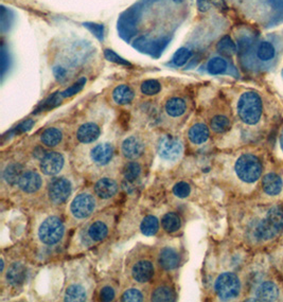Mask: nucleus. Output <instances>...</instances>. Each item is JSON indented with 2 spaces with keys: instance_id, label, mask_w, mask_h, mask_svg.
Here are the masks:
<instances>
[{
  "instance_id": "43",
  "label": "nucleus",
  "mask_w": 283,
  "mask_h": 302,
  "mask_svg": "<svg viewBox=\"0 0 283 302\" xmlns=\"http://www.w3.org/2000/svg\"><path fill=\"white\" fill-rule=\"evenodd\" d=\"M211 0H197V5L198 9L201 11H207L210 8Z\"/></svg>"
},
{
  "instance_id": "1",
  "label": "nucleus",
  "mask_w": 283,
  "mask_h": 302,
  "mask_svg": "<svg viewBox=\"0 0 283 302\" xmlns=\"http://www.w3.org/2000/svg\"><path fill=\"white\" fill-rule=\"evenodd\" d=\"M237 116L247 125H256L262 118L263 102L260 94L248 91L241 94L236 104Z\"/></svg>"
},
{
  "instance_id": "19",
  "label": "nucleus",
  "mask_w": 283,
  "mask_h": 302,
  "mask_svg": "<svg viewBox=\"0 0 283 302\" xmlns=\"http://www.w3.org/2000/svg\"><path fill=\"white\" fill-rule=\"evenodd\" d=\"M279 295V288L272 281L263 282L256 291V296L261 301H276Z\"/></svg>"
},
{
  "instance_id": "39",
  "label": "nucleus",
  "mask_w": 283,
  "mask_h": 302,
  "mask_svg": "<svg viewBox=\"0 0 283 302\" xmlns=\"http://www.w3.org/2000/svg\"><path fill=\"white\" fill-rule=\"evenodd\" d=\"M104 56L106 57V60L109 61V62H113V63H116V64H120V65L131 66V64H130V63L122 59L121 56H119L117 53L114 52L113 50L105 49V50H104Z\"/></svg>"
},
{
  "instance_id": "7",
  "label": "nucleus",
  "mask_w": 283,
  "mask_h": 302,
  "mask_svg": "<svg viewBox=\"0 0 283 302\" xmlns=\"http://www.w3.org/2000/svg\"><path fill=\"white\" fill-rule=\"evenodd\" d=\"M154 263L147 256H140L134 260L131 265V275L133 279L138 283L149 282L154 276Z\"/></svg>"
},
{
  "instance_id": "37",
  "label": "nucleus",
  "mask_w": 283,
  "mask_h": 302,
  "mask_svg": "<svg viewBox=\"0 0 283 302\" xmlns=\"http://www.w3.org/2000/svg\"><path fill=\"white\" fill-rule=\"evenodd\" d=\"M122 301H128V302H139L143 301V295L137 288H131L123 293L121 297Z\"/></svg>"
},
{
  "instance_id": "12",
  "label": "nucleus",
  "mask_w": 283,
  "mask_h": 302,
  "mask_svg": "<svg viewBox=\"0 0 283 302\" xmlns=\"http://www.w3.org/2000/svg\"><path fill=\"white\" fill-rule=\"evenodd\" d=\"M43 181L41 175L34 171L24 173L18 182V186L24 193H35L42 188Z\"/></svg>"
},
{
  "instance_id": "25",
  "label": "nucleus",
  "mask_w": 283,
  "mask_h": 302,
  "mask_svg": "<svg viewBox=\"0 0 283 302\" xmlns=\"http://www.w3.org/2000/svg\"><path fill=\"white\" fill-rule=\"evenodd\" d=\"M162 225L164 230L166 231V232L169 233L176 232L182 226L181 217L178 216V214L174 213V212H168V213L164 215L162 220Z\"/></svg>"
},
{
  "instance_id": "14",
  "label": "nucleus",
  "mask_w": 283,
  "mask_h": 302,
  "mask_svg": "<svg viewBox=\"0 0 283 302\" xmlns=\"http://www.w3.org/2000/svg\"><path fill=\"white\" fill-rule=\"evenodd\" d=\"M181 256L175 249L165 247L158 254V264L165 271H173L178 267Z\"/></svg>"
},
{
  "instance_id": "8",
  "label": "nucleus",
  "mask_w": 283,
  "mask_h": 302,
  "mask_svg": "<svg viewBox=\"0 0 283 302\" xmlns=\"http://www.w3.org/2000/svg\"><path fill=\"white\" fill-rule=\"evenodd\" d=\"M72 192L71 184L66 178H55L49 184L48 196L51 203L61 205L65 203Z\"/></svg>"
},
{
  "instance_id": "2",
  "label": "nucleus",
  "mask_w": 283,
  "mask_h": 302,
  "mask_svg": "<svg viewBox=\"0 0 283 302\" xmlns=\"http://www.w3.org/2000/svg\"><path fill=\"white\" fill-rule=\"evenodd\" d=\"M236 176L246 184H254L261 177L262 163L253 154H243L235 164Z\"/></svg>"
},
{
  "instance_id": "32",
  "label": "nucleus",
  "mask_w": 283,
  "mask_h": 302,
  "mask_svg": "<svg viewBox=\"0 0 283 302\" xmlns=\"http://www.w3.org/2000/svg\"><path fill=\"white\" fill-rule=\"evenodd\" d=\"M216 49L218 52L223 55H233L236 52V46L234 43V41L231 40V37L228 35H225L222 37L220 42L216 45Z\"/></svg>"
},
{
  "instance_id": "29",
  "label": "nucleus",
  "mask_w": 283,
  "mask_h": 302,
  "mask_svg": "<svg viewBox=\"0 0 283 302\" xmlns=\"http://www.w3.org/2000/svg\"><path fill=\"white\" fill-rule=\"evenodd\" d=\"M276 55V50L273 46V44L269 42H262L260 43L258 49H257V56L261 62H271L274 60Z\"/></svg>"
},
{
  "instance_id": "21",
  "label": "nucleus",
  "mask_w": 283,
  "mask_h": 302,
  "mask_svg": "<svg viewBox=\"0 0 283 302\" xmlns=\"http://www.w3.org/2000/svg\"><path fill=\"white\" fill-rule=\"evenodd\" d=\"M209 128L204 123H196L193 125L188 133V137L192 143L203 144L209 138Z\"/></svg>"
},
{
  "instance_id": "30",
  "label": "nucleus",
  "mask_w": 283,
  "mask_h": 302,
  "mask_svg": "<svg viewBox=\"0 0 283 302\" xmlns=\"http://www.w3.org/2000/svg\"><path fill=\"white\" fill-rule=\"evenodd\" d=\"M23 174V166L21 164L11 163L6 166V169L4 170L3 178L5 179L6 183L13 185L19 182V179H21Z\"/></svg>"
},
{
  "instance_id": "26",
  "label": "nucleus",
  "mask_w": 283,
  "mask_h": 302,
  "mask_svg": "<svg viewBox=\"0 0 283 302\" xmlns=\"http://www.w3.org/2000/svg\"><path fill=\"white\" fill-rule=\"evenodd\" d=\"M87 298V293L85 288L79 284H72L66 288L64 299L65 301H85Z\"/></svg>"
},
{
  "instance_id": "18",
  "label": "nucleus",
  "mask_w": 283,
  "mask_h": 302,
  "mask_svg": "<svg viewBox=\"0 0 283 302\" xmlns=\"http://www.w3.org/2000/svg\"><path fill=\"white\" fill-rule=\"evenodd\" d=\"M109 232L108 225L102 220H96L93 222L87 228V235L89 240L94 243H99L105 240Z\"/></svg>"
},
{
  "instance_id": "41",
  "label": "nucleus",
  "mask_w": 283,
  "mask_h": 302,
  "mask_svg": "<svg viewBox=\"0 0 283 302\" xmlns=\"http://www.w3.org/2000/svg\"><path fill=\"white\" fill-rule=\"evenodd\" d=\"M115 290L112 286H105L101 290L100 297L103 301H113L115 299Z\"/></svg>"
},
{
  "instance_id": "36",
  "label": "nucleus",
  "mask_w": 283,
  "mask_h": 302,
  "mask_svg": "<svg viewBox=\"0 0 283 302\" xmlns=\"http://www.w3.org/2000/svg\"><path fill=\"white\" fill-rule=\"evenodd\" d=\"M192 56V52L188 49V48H179L176 52L173 55V63H174V65L181 67L184 66L186 63H187L190 57Z\"/></svg>"
},
{
  "instance_id": "28",
  "label": "nucleus",
  "mask_w": 283,
  "mask_h": 302,
  "mask_svg": "<svg viewBox=\"0 0 283 302\" xmlns=\"http://www.w3.org/2000/svg\"><path fill=\"white\" fill-rule=\"evenodd\" d=\"M151 299L153 301H174L175 293L168 285H160L154 290Z\"/></svg>"
},
{
  "instance_id": "33",
  "label": "nucleus",
  "mask_w": 283,
  "mask_h": 302,
  "mask_svg": "<svg viewBox=\"0 0 283 302\" xmlns=\"http://www.w3.org/2000/svg\"><path fill=\"white\" fill-rule=\"evenodd\" d=\"M207 69L210 74H221L226 71L227 69V62L225 61L223 57L216 56L212 57V59L208 62Z\"/></svg>"
},
{
  "instance_id": "16",
  "label": "nucleus",
  "mask_w": 283,
  "mask_h": 302,
  "mask_svg": "<svg viewBox=\"0 0 283 302\" xmlns=\"http://www.w3.org/2000/svg\"><path fill=\"white\" fill-rule=\"evenodd\" d=\"M100 127L93 122H88V123L83 124L78 133H76V138L82 143H92L94 141L99 138L100 136Z\"/></svg>"
},
{
  "instance_id": "27",
  "label": "nucleus",
  "mask_w": 283,
  "mask_h": 302,
  "mask_svg": "<svg viewBox=\"0 0 283 302\" xmlns=\"http://www.w3.org/2000/svg\"><path fill=\"white\" fill-rule=\"evenodd\" d=\"M140 229H141V232H142L144 235H147V236L155 235L159 229V221L155 216L147 215L143 218L142 222H141Z\"/></svg>"
},
{
  "instance_id": "44",
  "label": "nucleus",
  "mask_w": 283,
  "mask_h": 302,
  "mask_svg": "<svg viewBox=\"0 0 283 302\" xmlns=\"http://www.w3.org/2000/svg\"><path fill=\"white\" fill-rule=\"evenodd\" d=\"M54 72H55L56 78H64V75H65V70L62 68H56L54 70Z\"/></svg>"
},
{
  "instance_id": "15",
  "label": "nucleus",
  "mask_w": 283,
  "mask_h": 302,
  "mask_svg": "<svg viewBox=\"0 0 283 302\" xmlns=\"http://www.w3.org/2000/svg\"><path fill=\"white\" fill-rule=\"evenodd\" d=\"M118 191V185L114 179L109 177H104L99 179L94 185V192L96 196L102 200H108L116 195Z\"/></svg>"
},
{
  "instance_id": "24",
  "label": "nucleus",
  "mask_w": 283,
  "mask_h": 302,
  "mask_svg": "<svg viewBox=\"0 0 283 302\" xmlns=\"http://www.w3.org/2000/svg\"><path fill=\"white\" fill-rule=\"evenodd\" d=\"M62 138L63 134L59 128L49 127L46 131L43 132L41 136V141L44 145H46L48 147H54L57 144H60Z\"/></svg>"
},
{
  "instance_id": "9",
  "label": "nucleus",
  "mask_w": 283,
  "mask_h": 302,
  "mask_svg": "<svg viewBox=\"0 0 283 302\" xmlns=\"http://www.w3.org/2000/svg\"><path fill=\"white\" fill-rule=\"evenodd\" d=\"M158 153L163 159L174 162L181 157L183 153L182 142L174 137L164 136L159 140Z\"/></svg>"
},
{
  "instance_id": "13",
  "label": "nucleus",
  "mask_w": 283,
  "mask_h": 302,
  "mask_svg": "<svg viewBox=\"0 0 283 302\" xmlns=\"http://www.w3.org/2000/svg\"><path fill=\"white\" fill-rule=\"evenodd\" d=\"M262 189L269 196L279 195L283 189V181L280 175L276 173H267L262 178Z\"/></svg>"
},
{
  "instance_id": "45",
  "label": "nucleus",
  "mask_w": 283,
  "mask_h": 302,
  "mask_svg": "<svg viewBox=\"0 0 283 302\" xmlns=\"http://www.w3.org/2000/svg\"><path fill=\"white\" fill-rule=\"evenodd\" d=\"M281 142H282V145H283V135H282V137H281Z\"/></svg>"
},
{
  "instance_id": "31",
  "label": "nucleus",
  "mask_w": 283,
  "mask_h": 302,
  "mask_svg": "<svg viewBox=\"0 0 283 302\" xmlns=\"http://www.w3.org/2000/svg\"><path fill=\"white\" fill-rule=\"evenodd\" d=\"M210 128L217 134L227 132L230 128V120L224 115H216L210 120Z\"/></svg>"
},
{
  "instance_id": "35",
  "label": "nucleus",
  "mask_w": 283,
  "mask_h": 302,
  "mask_svg": "<svg viewBox=\"0 0 283 302\" xmlns=\"http://www.w3.org/2000/svg\"><path fill=\"white\" fill-rule=\"evenodd\" d=\"M140 89L145 95H155L162 91V85L156 80H146L141 84Z\"/></svg>"
},
{
  "instance_id": "22",
  "label": "nucleus",
  "mask_w": 283,
  "mask_h": 302,
  "mask_svg": "<svg viewBox=\"0 0 283 302\" xmlns=\"http://www.w3.org/2000/svg\"><path fill=\"white\" fill-rule=\"evenodd\" d=\"M165 109L170 117H181L187 111V104L184 99L174 97L165 102Z\"/></svg>"
},
{
  "instance_id": "38",
  "label": "nucleus",
  "mask_w": 283,
  "mask_h": 302,
  "mask_svg": "<svg viewBox=\"0 0 283 302\" xmlns=\"http://www.w3.org/2000/svg\"><path fill=\"white\" fill-rule=\"evenodd\" d=\"M173 192H174V194L176 196L181 197V198H185L190 194L191 188L187 183L181 182V183H178L174 186V188H173Z\"/></svg>"
},
{
  "instance_id": "4",
  "label": "nucleus",
  "mask_w": 283,
  "mask_h": 302,
  "mask_svg": "<svg viewBox=\"0 0 283 302\" xmlns=\"http://www.w3.org/2000/svg\"><path fill=\"white\" fill-rule=\"evenodd\" d=\"M214 288L218 298L222 300H231L239 296L241 282L236 274L224 273L217 277Z\"/></svg>"
},
{
  "instance_id": "5",
  "label": "nucleus",
  "mask_w": 283,
  "mask_h": 302,
  "mask_svg": "<svg viewBox=\"0 0 283 302\" xmlns=\"http://www.w3.org/2000/svg\"><path fill=\"white\" fill-rule=\"evenodd\" d=\"M65 227L61 218L50 216L45 220L38 229V237L46 245H54L59 243L64 235Z\"/></svg>"
},
{
  "instance_id": "6",
  "label": "nucleus",
  "mask_w": 283,
  "mask_h": 302,
  "mask_svg": "<svg viewBox=\"0 0 283 302\" xmlns=\"http://www.w3.org/2000/svg\"><path fill=\"white\" fill-rule=\"evenodd\" d=\"M95 206L96 202L94 195L83 192V193L76 195L71 204H70V212H71L74 218L84 220V218H87L89 215L94 213Z\"/></svg>"
},
{
  "instance_id": "23",
  "label": "nucleus",
  "mask_w": 283,
  "mask_h": 302,
  "mask_svg": "<svg viewBox=\"0 0 283 302\" xmlns=\"http://www.w3.org/2000/svg\"><path fill=\"white\" fill-rule=\"evenodd\" d=\"M135 93L132 88L127 85H119L114 89L113 99L119 105H126L134 100Z\"/></svg>"
},
{
  "instance_id": "10",
  "label": "nucleus",
  "mask_w": 283,
  "mask_h": 302,
  "mask_svg": "<svg viewBox=\"0 0 283 302\" xmlns=\"http://www.w3.org/2000/svg\"><path fill=\"white\" fill-rule=\"evenodd\" d=\"M41 170L44 174L52 176L60 173L64 166V157L59 152H50L41 160Z\"/></svg>"
},
{
  "instance_id": "40",
  "label": "nucleus",
  "mask_w": 283,
  "mask_h": 302,
  "mask_svg": "<svg viewBox=\"0 0 283 302\" xmlns=\"http://www.w3.org/2000/svg\"><path fill=\"white\" fill-rule=\"evenodd\" d=\"M85 82H86L85 79H81L79 82H76L75 84H73L71 87H69L68 89H66V91L62 93V97L67 98V97H71V95H73L75 93H78L83 88V86L85 85Z\"/></svg>"
},
{
  "instance_id": "11",
  "label": "nucleus",
  "mask_w": 283,
  "mask_h": 302,
  "mask_svg": "<svg viewBox=\"0 0 283 302\" xmlns=\"http://www.w3.org/2000/svg\"><path fill=\"white\" fill-rule=\"evenodd\" d=\"M121 152L127 159H137L144 152V143L136 136L127 137L122 143Z\"/></svg>"
},
{
  "instance_id": "17",
  "label": "nucleus",
  "mask_w": 283,
  "mask_h": 302,
  "mask_svg": "<svg viewBox=\"0 0 283 302\" xmlns=\"http://www.w3.org/2000/svg\"><path fill=\"white\" fill-rule=\"evenodd\" d=\"M114 155V147L109 143H101L94 146L92 151V159L95 163L105 165L111 162Z\"/></svg>"
},
{
  "instance_id": "34",
  "label": "nucleus",
  "mask_w": 283,
  "mask_h": 302,
  "mask_svg": "<svg viewBox=\"0 0 283 302\" xmlns=\"http://www.w3.org/2000/svg\"><path fill=\"white\" fill-rule=\"evenodd\" d=\"M141 173V166L138 163H128L123 169V176L127 182H135Z\"/></svg>"
},
{
  "instance_id": "20",
  "label": "nucleus",
  "mask_w": 283,
  "mask_h": 302,
  "mask_svg": "<svg viewBox=\"0 0 283 302\" xmlns=\"http://www.w3.org/2000/svg\"><path fill=\"white\" fill-rule=\"evenodd\" d=\"M27 278V268L22 263L12 264L6 272V280L12 285H19L24 282Z\"/></svg>"
},
{
  "instance_id": "3",
  "label": "nucleus",
  "mask_w": 283,
  "mask_h": 302,
  "mask_svg": "<svg viewBox=\"0 0 283 302\" xmlns=\"http://www.w3.org/2000/svg\"><path fill=\"white\" fill-rule=\"evenodd\" d=\"M283 230V207L276 206L267 212L266 217L259 223L256 234L261 240H269Z\"/></svg>"
},
{
  "instance_id": "42",
  "label": "nucleus",
  "mask_w": 283,
  "mask_h": 302,
  "mask_svg": "<svg viewBox=\"0 0 283 302\" xmlns=\"http://www.w3.org/2000/svg\"><path fill=\"white\" fill-rule=\"evenodd\" d=\"M86 27L91 29L93 33L99 38L103 37V25L95 24V23H86Z\"/></svg>"
}]
</instances>
